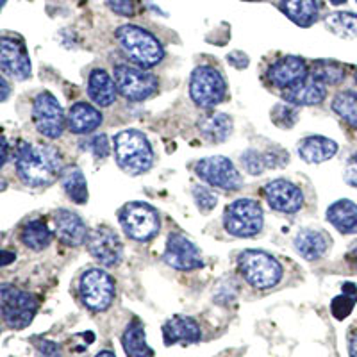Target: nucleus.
Listing matches in <instances>:
<instances>
[{"instance_id": "nucleus-52", "label": "nucleus", "mask_w": 357, "mask_h": 357, "mask_svg": "<svg viewBox=\"0 0 357 357\" xmlns=\"http://www.w3.org/2000/svg\"><path fill=\"white\" fill-rule=\"evenodd\" d=\"M356 84H357V72H356Z\"/></svg>"}, {"instance_id": "nucleus-6", "label": "nucleus", "mask_w": 357, "mask_h": 357, "mask_svg": "<svg viewBox=\"0 0 357 357\" xmlns=\"http://www.w3.org/2000/svg\"><path fill=\"white\" fill-rule=\"evenodd\" d=\"M0 305L8 327L17 331L31 325L38 312V301L34 295L9 284H2L0 288Z\"/></svg>"}, {"instance_id": "nucleus-9", "label": "nucleus", "mask_w": 357, "mask_h": 357, "mask_svg": "<svg viewBox=\"0 0 357 357\" xmlns=\"http://www.w3.org/2000/svg\"><path fill=\"white\" fill-rule=\"evenodd\" d=\"M114 280L107 272L100 268H91L82 273L79 282L82 304L91 311H106L114 301Z\"/></svg>"}, {"instance_id": "nucleus-23", "label": "nucleus", "mask_w": 357, "mask_h": 357, "mask_svg": "<svg viewBox=\"0 0 357 357\" xmlns=\"http://www.w3.org/2000/svg\"><path fill=\"white\" fill-rule=\"evenodd\" d=\"M337 152V143L325 136H309L298 145V155L305 162H325L333 159Z\"/></svg>"}, {"instance_id": "nucleus-17", "label": "nucleus", "mask_w": 357, "mask_h": 357, "mask_svg": "<svg viewBox=\"0 0 357 357\" xmlns=\"http://www.w3.org/2000/svg\"><path fill=\"white\" fill-rule=\"evenodd\" d=\"M309 77V66L302 57L286 56L273 63L268 70V79L275 88L286 89Z\"/></svg>"}, {"instance_id": "nucleus-40", "label": "nucleus", "mask_w": 357, "mask_h": 357, "mask_svg": "<svg viewBox=\"0 0 357 357\" xmlns=\"http://www.w3.org/2000/svg\"><path fill=\"white\" fill-rule=\"evenodd\" d=\"M38 352H40L41 357H59L61 352H59V347L52 341H40L38 343Z\"/></svg>"}, {"instance_id": "nucleus-49", "label": "nucleus", "mask_w": 357, "mask_h": 357, "mask_svg": "<svg viewBox=\"0 0 357 357\" xmlns=\"http://www.w3.org/2000/svg\"><path fill=\"white\" fill-rule=\"evenodd\" d=\"M329 2L334 6H341V4H345L347 0H329Z\"/></svg>"}, {"instance_id": "nucleus-3", "label": "nucleus", "mask_w": 357, "mask_h": 357, "mask_svg": "<svg viewBox=\"0 0 357 357\" xmlns=\"http://www.w3.org/2000/svg\"><path fill=\"white\" fill-rule=\"evenodd\" d=\"M118 43L122 45L127 56L143 68H151L162 61L165 49L158 38L138 25H122L116 31Z\"/></svg>"}, {"instance_id": "nucleus-29", "label": "nucleus", "mask_w": 357, "mask_h": 357, "mask_svg": "<svg viewBox=\"0 0 357 357\" xmlns=\"http://www.w3.org/2000/svg\"><path fill=\"white\" fill-rule=\"evenodd\" d=\"M59 178H61L63 190L66 191L70 200H73L75 204L88 202V184H86V177L81 168L65 167Z\"/></svg>"}, {"instance_id": "nucleus-19", "label": "nucleus", "mask_w": 357, "mask_h": 357, "mask_svg": "<svg viewBox=\"0 0 357 357\" xmlns=\"http://www.w3.org/2000/svg\"><path fill=\"white\" fill-rule=\"evenodd\" d=\"M282 97L288 104L295 106H317L327 97V88L324 82L317 81L314 77H305L304 81L282 89Z\"/></svg>"}, {"instance_id": "nucleus-18", "label": "nucleus", "mask_w": 357, "mask_h": 357, "mask_svg": "<svg viewBox=\"0 0 357 357\" xmlns=\"http://www.w3.org/2000/svg\"><path fill=\"white\" fill-rule=\"evenodd\" d=\"M54 229H56L57 238L68 247H79L89 236L81 216L68 209H59L54 213Z\"/></svg>"}, {"instance_id": "nucleus-22", "label": "nucleus", "mask_w": 357, "mask_h": 357, "mask_svg": "<svg viewBox=\"0 0 357 357\" xmlns=\"http://www.w3.org/2000/svg\"><path fill=\"white\" fill-rule=\"evenodd\" d=\"M327 220L341 234H357V204L352 200H337L327 209Z\"/></svg>"}, {"instance_id": "nucleus-30", "label": "nucleus", "mask_w": 357, "mask_h": 357, "mask_svg": "<svg viewBox=\"0 0 357 357\" xmlns=\"http://www.w3.org/2000/svg\"><path fill=\"white\" fill-rule=\"evenodd\" d=\"M20 238L25 247L31 248V250L40 252L50 245V241H52V232L47 227V223H43L41 220H33V222H27L22 227Z\"/></svg>"}, {"instance_id": "nucleus-31", "label": "nucleus", "mask_w": 357, "mask_h": 357, "mask_svg": "<svg viewBox=\"0 0 357 357\" xmlns=\"http://www.w3.org/2000/svg\"><path fill=\"white\" fill-rule=\"evenodd\" d=\"M327 29L336 36L345 38V40H352L357 36V15L349 11H337L333 13L325 20Z\"/></svg>"}, {"instance_id": "nucleus-20", "label": "nucleus", "mask_w": 357, "mask_h": 357, "mask_svg": "<svg viewBox=\"0 0 357 357\" xmlns=\"http://www.w3.org/2000/svg\"><path fill=\"white\" fill-rule=\"evenodd\" d=\"M162 337L168 347L175 343L191 345L202 337L199 324L190 317H174L162 325Z\"/></svg>"}, {"instance_id": "nucleus-41", "label": "nucleus", "mask_w": 357, "mask_h": 357, "mask_svg": "<svg viewBox=\"0 0 357 357\" xmlns=\"http://www.w3.org/2000/svg\"><path fill=\"white\" fill-rule=\"evenodd\" d=\"M227 61L232 63L236 68H245L248 65V57L243 56L241 52H232L231 56H227Z\"/></svg>"}, {"instance_id": "nucleus-48", "label": "nucleus", "mask_w": 357, "mask_h": 357, "mask_svg": "<svg viewBox=\"0 0 357 357\" xmlns=\"http://www.w3.org/2000/svg\"><path fill=\"white\" fill-rule=\"evenodd\" d=\"M95 357H116V356H114L111 350H102V352H98Z\"/></svg>"}, {"instance_id": "nucleus-21", "label": "nucleus", "mask_w": 357, "mask_h": 357, "mask_svg": "<svg viewBox=\"0 0 357 357\" xmlns=\"http://www.w3.org/2000/svg\"><path fill=\"white\" fill-rule=\"evenodd\" d=\"M116 82L113 81L106 70H93L89 73L88 81V95L89 98L100 107L111 106L116 98Z\"/></svg>"}, {"instance_id": "nucleus-44", "label": "nucleus", "mask_w": 357, "mask_h": 357, "mask_svg": "<svg viewBox=\"0 0 357 357\" xmlns=\"http://www.w3.org/2000/svg\"><path fill=\"white\" fill-rule=\"evenodd\" d=\"M349 352H350V357H357V331L352 334V337H350Z\"/></svg>"}, {"instance_id": "nucleus-7", "label": "nucleus", "mask_w": 357, "mask_h": 357, "mask_svg": "<svg viewBox=\"0 0 357 357\" xmlns=\"http://www.w3.org/2000/svg\"><path fill=\"white\" fill-rule=\"evenodd\" d=\"M190 95L199 107H215L227 95V84L222 73L213 66H197L191 73Z\"/></svg>"}, {"instance_id": "nucleus-35", "label": "nucleus", "mask_w": 357, "mask_h": 357, "mask_svg": "<svg viewBox=\"0 0 357 357\" xmlns=\"http://www.w3.org/2000/svg\"><path fill=\"white\" fill-rule=\"evenodd\" d=\"M193 199H195L197 207L202 213H209L211 209H215L216 202H218V197H216L215 191L206 186H200V184L193 188Z\"/></svg>"}, {"instance_id": "nucleus-42", "label": "nucleus", "mask_w": 357, "mask_h": 357, "mask_svg": "<svg viewBox=\"0 0 357 357\" xmlns=\"http://www.w3.org/2000/svg\"><path fill=\"white\" fill-rule=\"evenodd\" d=\"M345 183L349 184V186L357 188V165L354 161H352V165H350V167L347 168V172H345Z\"/></svg>"}, {"instance_id": "nucleus-43", "label": "nucleus", "mask_w": 357, "mask_h": 357, "mask_svg": "<svg viewBox=\"0 0 357 357\" xmlns=\"http://www.w3.org/2000/svg\"><path fill=\"white\" fill-rule=\"evenodd\" d=\"M347 261H349L352 266L357 268V243H354L352 248L349 250V254H347Z\"/></svg>"}, {"instance_id": "nucleus-34", "label": "nucleus", "mask_w": 357, "mask_h": 357, "mask_svg": "<svg viewBox=\"0 0 357 357\" xmlns=\"http://www.w3.org/2000/svg\"><path fill=\"white\" fill-rule=\"evenodd\" d=\"M241 162H243L245 170L252 175L263 174L266 168H275L279 167L282 161H277L275 154H259L256 151H247L241 155Z\"/></svg>"}, {"instance_id": "nucleus-47", "label": "nucleus", "mask_w": 357, "mask_h": 357, "mask_svg": "<svg viewBox=\"0 0 357 357\" xmlns=\"http://www.w3.org/2000/svg\"><path fill=\"white\" fill-rule=\"evenodd\" d=\"M2 256H4V259H2V266H8L9 261L15 259V256H9L8 252H2Z\"/></svg>"}, {"instance_id": "nucleus-24", "label": "nucleus", "mask_w": 357, "mask_h": 357, "mask_svg": "<svg viewBox=\"0 0 357 357\" xmlns=\"http://www.w3.org/2000/svg\"><path fill=\"white\" fill-rule=\"evenodd\" d=\"M295 248L304 259L317 261L324 256L329 248V238L321 231L314 229H302L295 238Z\"/></svg>"}, {"instance_id": "nucleus-33", "label": "nucleus", "mask_w": 357, "mask_h": 357, "mask_svg": "<svg viewBox=\"0 0 357 357\" xmlns=\"http://www.w3.org/2000/svg\"><path fill=\"white\" fill-rule=\"evenodd\" d=\"M333 109L349 126L357 129V93H354V91H341V93H337L333 100Z\"/></svg>"}, {"instance_id": "nucleus-39", "label": "nucleus", "mask_w": 357, "mask_h": 357, "mask_svg": "<svg viewBox=\"0 0 357 357\" xmlns=\"http://www.w3.org/2000/svg\"><path fill=\"white\" fill-rule=\"evenodd\" d=\"M106 4L111 11L118 13L122 17H132L134 15L132 0H106Z\"/></svg>"}, {"instance_id": "nucleus-10", "label": "nucleus", "mask_w": 357, "mask_h": 357, "mask_svg": "<svg viewBox=\"0 0 357 357\" xmlns=\"http://www.w3.org/2000/svg\"><path fill=\"white\" fill-rule=\"evenodd\" d=\"M114 82L120 95L130 102H142L158 91V77L154 73L129 65L114 68Z\"/></svg>"}, {"instance_id": "nucleus-37", "label": "nucleus", "mask_w": 357, "mask_h": 357, "mask_svg": "<svg viewBox=\"0 0 357 357\" xmlns=\"http://www.w3.org/2000/svg\"><path fill=\"white\" fill-rule=\"evenodd\" d=\"M272 120L279 127H293L296 122V109L291 106H275L272 111Z\"/></svg>"}, {"instance_id": "nucleus-51", "label": "nucleus", "mask_w": 357, "mask_h": 357, "mask_svg": "<svg viewBox=\"0 0 357 357\" xmlns=\"http://www.w3.org/2000/svg\"><path fill=\"white\" fill-rule=\"evenodd\" d=\"M6 4V0H2V6H4Z\"/></svg>"}, {"instance_id": "nucleus-1", "label": "nucleus", "mask_w": 357, "mask_h": 357, "mask_svg": "<svg viewBox=\"0 0 357 357\" xmlns=\"http://www.w3.org/2000/svg\"><path fill=\"white\" fill-rule=\"evenodd\" d=\"M63 170V158L54 146L25 142L18 145L17 172L29 186H49L61 177Z\"/></svg>"}, {"instance_id": "nucleus-28", "label": "nucleus", "mask_w": 357, "mask_h": 357, "mask_svg": "<svg viewBox=\"0 0 357 357\" xmlns=\"http://www.w3.org/2000/svg\"><path fill=\"white\" fill-rule=\"evenodd\" d=\"M199 130L204 138L211 143H222L231 136L232 120L231 116L223 113L209 114L199 122Z\"/></svg>"}, {"instance_id": "nucleus-15", "label": "nucleus", "mask_w": 357, "mask_h": 357, "mask_svg": "<svg viewBox=\"0 0 357 357\" xmlns=\"http://www.w3.org/2000/svg\"><path fill=\"white\" fill-rule=\"evenodd\" d=\"M162 259L168 266L181 270V272H190V270H197V268L204 266L199 247L191 240H188L184 234L168 236Z\"/></svg>"}, {"instance_id": "nucleus-2", "label": "nucleus", "mask_w": 357, "mask_h": 357, "mask_svg": "<svg viewBox=\"0 0 357 357\" xmlns=\"http://www.w3.org/2000/svg\"><path fill=\"white\" fill-rule=\"evenodd\" d=\"M114 158L118 167L130 175L145 174L154 162L151 142L139 130H122L114 136Z\"/></svg>"}, {"instance_id": "nucleus-16", "label": "nucleus", "mask_w": 357, "mask_h": 357, "mask_svg": "<svg viewBox=\"0 0 357 357\" xmlns=\"http://www.w3.org/2000/svg\"><path fill=\"white\" fill-rule=\"evenodd\" d=\"M0 66L9 77L24 81L31 75V59L27 49L17 38L4 36L0 41Z\"/></svg>"}, {"instance_id": "nucleus-46", "label": "nucleus", "mask_w": 357, "mask_h": 357, "mask_svg": "<svg viewBox=\"0 0 357 357\" xmlns=\"http://www.w3.org/2000/svg\"><path fill=\"white\" fill-rule=\"evenodd\" d=\"M8 161V139L2 138V167L6 165Z\"/></svg>"}, {"instance_id": "nucleus-38", "label": "nucleus", "mask_w": 357, "mask_h": 357, "mask_svg": "<svg viewBox=\"0 0 357 357\" xmlns=\"http://www.w3.org/2000/svg\"><path fill=\"white\" fill-rule=\"evenodd\" d=\"M91 151L95 152V155L100 159L107 158L111 152V146H109V139H107L106 134H100V136H95L93 139H91Z\"/></svg>"}, {"instance_id": "nucleus-11", "label": "nucleus", "mask_w": 357, "mask_h": 357, "mask_svg": "<svg viewBox=\"0 0 357 357\" xmlns=\"http://www.w3.org/2000/svg\"><path fill=\"white\" fill-rule=\"evenodd\" d=\"M33 122L41 136L56 139L63 134L68 120H65V111L57 98L49 91H43L33 102Z\"/></svg>"}, {"instance_id": "nucleus-12", "label": "nucleus", "mask_w": 357, "mask_h": 357, "mask_svg": "<svg viewBox=\"0 0 357 357\" xmlns=\"http://www.w3.org/2000/svg\"><path fill=\"white\" fill-rule=\"evenodd\" d=\"M195 174L207 184L222 188V190L236 191L243 186L240 172L236 170L231 159L223 158V155H211V158L199 161L195 167Z\"/></svg>"}, {"instance_id": "nucleus-13", "label": "nucleus", "mask_w": 357, "mask_h": 357, "mask_svg": "<svg viewBox=\"0 0 357 357\" xmlns=\"http://www.w3.org/2000/svg\"><path fill=\"white\" fill-rule=\"evenodd\" d=\"M263 195L273 211L295 215L304 206V193L296 184L286 178H275L264 184Z\"/></svg>"}, {"instance_id": "nucleus-32", "label": "nucleus", "mask_w": 357, "mask_h": 357, "mask_svg": "<svg viewBox=\"0 0 357 357\" xmlns=\"http://www.w3.org/2000/svg\"><path fill=\"white\" fill-rule=\"evenodd\" d=\"M311 77L324 84H340L345 79V66L333 59H318L312 63Z\"/></svg>"}, {"instance_id": "nucleus-27", "label": "nucleus", "mask_w": 357, "mask_h": 357, "mask_svg": "<svg viewBox=\"0 0 357 357\" xmlns=\"http://www.w3.org/2000/svg\"><path fill=\"white\" fill-rule=\"evenodd\" d=\"M122 345L127 357H154V350L146 343L145 327L139 320H132L127 325L122 336Z\"/></svg>"}, {"instance_id": "nucleus-14", "label": "nucleus", "mask_w": 357, "mask_h": 357, "mask_svg": "<svg viewBox=\"0 0 357 357\" xmlns=\"http://www.w3.org/2000/svg\"><path fill=\"white\" fill-rule=\"evenodd\" d=\"M86 247L93 259L104 266H116L123 257V245L116 232L109 227H97L89 232Z\"/></svg>"}, {"instance_id": "nucleus-25", "label": "nucleus", "mask_w": 357, "mask_h": 357, "mask_svg": "<svg viewBox=\"0 0 357 357\" xmlns=\"http://www.w3.org/2000/svg\"><path fill=\"white\" fill-rule=\"evenodd\" d=\"M102 123V113L86 102L73 104L68 113V129L75 134L93 132Z\"/></svg>"}, {"instance_id": "nucleus-50", "label": "nucleus", "mask_w": 357, "mask_h": 357, "mask_svg": "<svg viewBox=\"0 0 357 357\" xmlns=\"http://www.w3.org/2000/svg\"><path fill=\"white\" fill-rule=\"evenodd\" d=\"M352 161H354V162H356V165H357V152H356V154H354V155H352Z\"/></svg>"}, {"instance_id": "nucleus-4", "label": "nucleus", "mask_w": 357, "mask_h": 357, "mask_svg": "<svg viewBox=\"0 0 357 357\" xmlns=\"http://www.w3.org/2000/svg\"><path fill=\"white\" fill-rule=\"evenodd\" d=\"M238 266L243 279L256 289L273 288L282 279L279 261L263 250H245L238 257Z\"/></svg>"}, {"instance_id": "nucleus-26", "label": "nucleus", "mask_w": 357, "mask_h": 357, "mask_svg": "<svg viewBox=\"0 0 357 357\" xmlns=\"http://www.w3.org/2000/svg\"><path fill=\"white\" fill-rule=\"evenodd\" d=\"M280 11L301 27H309L318 18L317 0H280Z\"/></svg>"}, {"instance_id": "nucleus-36", "label": "nucleus", "mask_w": 357, "mask_h": 357, "mask_svg": "<svg viewBox=\"0 0 357 357\" xmlns=\"http://www.w3.org/2000/svg\"><path fill=\"white\" fill-rule=\"evenodd\" d=\"M357 296L352 295L350 296L349 293H343V295L336 296L333 301V314L337 318V320H343L352 312L354 304H356Z\"/></svg>"}, {"instance_id": "nucleus-5", "label": "nucleus", "mask_w": 357, "mask_h": 357, "mask_svg": "<svg viewBox=\"0 0 357 357\" xmlns=\"http://www.w3.org/2000/svg\"><path fill=\"white\" fill-rule=\"evenodd\" d=\"M264 215L259 202L252 199L234 200L225 207L223 213V227L236 238H252L263 229Z\"/></svg>"}, {"instance_id": "nucleus-45", "label": "nucleus", "mask_w": 357, "mask_h": 357, "mask_svg": "<svg viewBox=\"0 0 357 357\" xmlns=\"http://www.w3.org/2000/svg\"><path fill=\"white\" fill-rule=\"evenodd\" d=\"M0 86H2V102H6V100H8V97H9L8 81H6V79H0Z\"/></svg>"}, {"instance_id": "nucleus-8", "label": "nucleus", "mask_w": 357, "mask_h": 357, "mask_svg": "<svg viewBox=\"0 0 357 357\" xmlns=\"http://www.w3.org/2000/svg\"><path fill=\"white\" fill-rule=\"evenodd\" d=\"M120 223L130 240L149 241L159 232V215L145 202H130L120 211Z\"/></svg>"}]
</instances>
